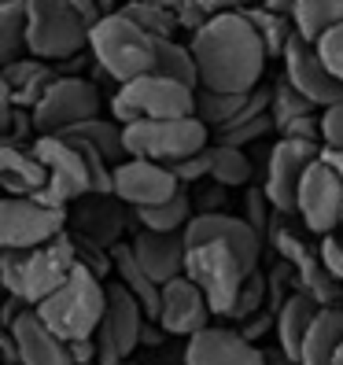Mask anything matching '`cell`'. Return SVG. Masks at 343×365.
Here are the masks:
<instances>
[{
	"label": "cell",
	"instance_id": "obj_39",
	"mask_svg": "<svg viewBox=\"0 0 343 365\" xmlns=\"http://www.w3.org/2000/svg\"><path fill=\"white\" fill-rule=\"evenodd\" d=\"M314 52H317L321 63H325V71H329L336 81H343V23L321 34V37L314 41Z\"/></svg>",
	"mask_w": 343,
	"mask_h": 365
},
{
	"label": "cell",
	"instance_id": "obj_8",
	"mask_svg": "<svg viewBox=\"0 0 343 365\" xmlns=\"http://www.w3.org/2000/svg\"><path fill=\"white\" fill-rule=\"evenodd\" d=\"M34 155H37L41 166H45V174H48L45 188L37 192V200L67 210V203H74V200H81V196L93 192L89 166H85V155H81V148L74 140L59 137V133H41L34 140Z\"/></svg>",
	"mask_w": 343,
	"mask_h": 365
},
{
	"label": "cell",
	"instance_id": "obj_44",
	"mask_svg": "<svg viewBox=\"0 0 343 365\" xmlns=\"http://www.w3.org/2000/svg\"><path fill=\"white\" fill-rule=\"evenodd\" d=\"M174 178L181 181V185H196L200 178H210V144L203 148L200 155H188V159H178L174 166Z\"/></svg>",
	"mask_w": 343,
	"mask_h": 365
},
{
	"label": "cell",
	"instance_id": "obj_37",
	"mask_svg": "<svg viewBox=\"0 0 343 365\" xmlns=\"http://www.w3.org/2000/svg\"><path fill=\"white\" fill-rule=\"evenodd\" d=\"M140 229H155V232H185V225L192 222V200L188 192L181 188L174 200H166L159 207H144V210H133Z\"/></svg>",
	"mask_w": 343,
	"mask_h": 365
},
{
	"label": "cell",
	"instance_id": "obj_49",
	"mask_svg": "<svg viewBox=\"0 0 343 365\" xmlns=\"http://www.w3.org/2000/svg\"><path fill=\"white\" fill-rule=\"evenodd\" d=\"M321 163H325L329 170H332V174L343 181V152H339V148H325V144H321V155H317Z\"/></svg>",
	"mask_w": 343,
	"mask_h": 365
},
{
	"label": "cell",
	"instance_id": "obj_25",
	"mask_svg": "<svg viewBox=\"0 0 343 365\" xmlns=\"http://www.w3.org/2000/svg\"><path fill=\"white\" fill-rule=\"evenodd\" d=\"M317 303L307 295V292H295L288 295L281 307H277V317H273V329H277V347H281L295 365H299V347H303V339L314 325V317H317Z\"/></svg>",
	"mask_w": 343,
	"mask_h": 365
},
{
	"label": "cell",
	"instance_id": "obj_32",
	"mask_svg": "<svg viewBox=\"0 0 343 365\" xmlns=\"http://www.w3.org/2000/svg\"><path fill=\"white\" fill-rule=\"evenodd\" d=\"M155 74H166L188 89H200V67L196 56H192V45H181V41H155Z\"/></svg>",
	"mask_w": 343,
	"mask_h": 365
},
{
	"label": "cell",
	"instance_id": "obj_57",
	"mask_svg": "<svg viewBox=\"0 0 343 365\" xmlns=\"http://www.w3.org/2000/svg\"><path fill=\"white\" fill-rule=\"evenodd\" d=\"M122 365H133V361H122Z\"/></svg>",
	"mask_w": 343,
	"mask_h": 365
},
{
	"label": "cell",
	"instance_id": "obj_56",
	"mask_svg": "<svg viewBox=\"0 0 343 365\" xmlns=\"http://www.w3.org/2000/svg\"><path fill=\"white\" fill-rule=\"evenodd\" d=\"M0 292H4V284H0ZM4 295H8V292H4Z\"/></svg>",
	"mask_w": 343,
	"mask_h": 365
},
{
	"label": "cell",
	"instance_id": "obj_6",
	"mask_svg": "<svg viewBox=\"0 0 343 365\" xmlns=\"http://www.w3.org/2000/svg\"><path fill=\"white\" fill-rule=\"evenodd\" d=\"M188 115H196V89L155 71L118 85V93L111 96V118L118 125H130L140 118H188Z\"/></svg>",
	"mask_w": 343,
	"mask_h": 365
},
{
	"label": "cell",
	"instance_id": "obj_28",
	"mask_svg": "<svg viewBox=\"0 0 343 365\" xmlns=\"http://www.w3.org/2000/svg\"><path fill=\"white\" fill-rule=\"evenodd\" d=\"M111 269L118 277V284L130 292V295H137V303L144 307V314L155 317L159 314V284L140 269V262L133 259V247L130 244H115L111 247Z\"/></svg>",
	"mask_w": 343,
	"mask_h": 365
},
{
	"label": "cell",
	"instance_id": "obj_21",
	"mask_svg": "<svg viewBox=\"0 0 343 365\" xmlns=\"http://www.w3.org/2000/svg\"><path fill=\"white\" fill-rule=\"evenodd\" d=\"M133 259L140 262V269L152 277V281L163 288L174 277H185V236L181 232H155V229H140L133 236Z\"/></svg>",
	"mask_w": 343,
	"mask_h": 365
},
{
	"label": "cell",
	"instance_id": "obj_43",
	"mask_svg": "<svg viewBox=\"0 0 343 365\" xmlns=\"http://www.w3.org/2000/svg\"><path fill=\"white\" fill-rule=\"evenodd\" d=\"M244 203H247V225L266 240V236H270V210H273V203L266 200V188H247Z\"/></svg>",
	"mask_w": 343,
	"mask_h": 365
},
{
	"label": "cell",
	"instance_id": "obj_16",
	"mask_svg": "<svg viewBox=\"0 0 343 365\" xmlns=\"http://www.w3.org/2000/svg\"><path fill=\"white\" fill-rule=\"evenodd\" d=\"M185 247L192 244H207V240H218L225 244L237 259L255 273L262 259V236L247 225V218H237L229 210H210V214H192V222L185 225Z\"/></svg>",
	"mask_w": 343,
	"mask_h": 365
},
{
	"label": "cell",
	"instance_id": "obj_15",
	"mask_svg": "<svg viewBox=\"0 0 343 365\" xmlns=\"http://www.w3.org/2000/svg\"><path fill=\"white\" fill-rule=\"evenodd\" d=\"M295 214L303 218L307 232L329 236V232L339 229V218H343V181L321 159L303 174V181H299Z\"/></svg>",
	"mask_w": 343,
	"mask_h": 365
},
{
	"label": "cell",
	"instance_id": "obj_20",
	"mask_svg": "<svg viewBox=\"0 0 343 365\" xmlns=\"http://www.w3.org/2000/svg\"><path fill=\"white\" fill-rule=\"evenodd\" d=\"M273 244H277V251H281L285 266L295 269L299 284H303V292L314 299V303H317V307H336L339 281H332L329 269L321 266V255H314L292 229H277V232H273Z\"/></svg>",
	"mask_w": 343,
	"mask_h": 365
},
{
	"label": "cell",
	"instance_id": "obj_38",
	"mask_svg": "<svg viewBox=\"0 0 343 365\" xmlns=\"http://www.w3.org/2000/svg\"><path fill=\"white\" fill-rule=\"evenodd\" d=\"M307 115H317V107L281 78V81L273 85V96H270V118H273V125H277V130H285L288 122L307 118Z\"/></svg>",
	"mask_w": 343,
	"mask_h": 365
},
{
	"label": "cell",
	"instance_id": "obj_30",
	"mask_svg": "<svg viewBox=\"0 0 343 365\" xmlns=\"http://www.w3.org/2000/svg\"><path fill=\"white\" fill-rule=\"evenodd\" d=\"M339 23H343V0H295L292 26L303 41H310V45Z\"/></svg>",
	"mask_w": 343,
	"mask_h": 365
},
{
	"label": "cell",
	"instance_id": "obj_17",
	"mask_svg": "<svg viewBox=\"0 0 343 365\" xmlns=\"http://www.w3.org/2000/svg\"><path fill=\"white\" fill-rule=\"evenodd\" d=\"M285 81L292 85V89L303 93L317 111H325V107L339 103L343 100V81H336L329 71H325V63L317 59L314 45L303 37H292L288 41V48H285Z\"/></svg>",
	"mask_w": 343,
	"mask_h": 365
},
{
	"label": "cell",
	"instance_id": "obj_60",
	"mask_svg": "<svg viewBox=\"0 0 343 365\" xmlns=\"http://www.w3.org/2000/svg\"><path fill=\"white\" fill-rule=\"evenodd\" d=\"M0 196H4V192H0Z\"/></svg>",
	"mask_w": 343,
	"mask_h": 365
},
{
	"label": "cell",
	"instance_id": "obj_41",
	"mask_svg": "<svg viewBox=\"0 0 343 365\" xmlns=\"http://www.w3.org/2000/svg\"><path fill=\"white\" fill-rule=\"evenodd\" d=\"M23 259L26 251H0V284L15 299H23Z\"/></svg>",
	"mask_w": 343,
	"mask_h": 365
},
{
	"label": "cell",
	"instance_id": "obj_29",
	"mask_svg": "<svg viewBox=\"0 0 343 365\" xmlns=\"http://www.w3.org/2000/svg\"><path fill=\"white\" fill-rule=\"evenodd\" d=\"M59 137L93 144L111 166H118V163L130 159V155H126V144H122V125H118L115 118H89V122H78V125H71V130H63Z\"/></svg>",
	"mask_w": 343,
	"mask_h": 365
},
{
	"label": "cell",
	"instance_id": "obj_58",
	"mask_svg": "<svg viewBox=\"0 0 343 365\" xmlns=\"http://www.w3.org/2000/svg\"><path fill=\"white\" fill-rule=\"evenodd\" d=\"M339 229H343V218H339Z\"/></svg>",
	"mask_w": 343,
	"mask_h": 365
},
{
	"label": "cell",
	"instance_id": "obj_42",
	"mask_svg": "<svg viewBox=\"0 0 343 365\" xmlns=\"http://www.w3.org/2000/svg\"><path fill=\"white\" fill-rule=\"evenodd\" d=\"M270 130H277L273 118H270V115H259V118H251V122H244V125H232V130H225V133H218V137H222V144H237V148H244V144H251V140L266 137Z\"/></svg>",
	"mask_w": 343,
	"mask_h": 365
},
{
	"label": "cell",
	"instance_id": "obj_36",
	"mask_svg": "<svg viewBox=\"0 0 343 365\" xmlns=\"http://www.w3.org/2000/svg\"><path fill=\"white\" fill-rule=\"evenodd\" d=\"M126 19H133V23L155 41H174V34L181 30L178 26V11L166 8V4H148V0H126L118 8Z\"/></svg>",
	"mask_w": 343,
	"mask_h": 365
},
{
	"label": "cell",
	"instance_id": "obj_48",
	"mask_svg": "<svg viewBox=\"0 0 343 365\" xmlns=\"http://www.w3.org/2000/svg\"><path fill=\"white\" fill-rule=\"evenodd\" d=\"M67 351H71L74 365H93L96 361V339H74V343H67Z\"/></svg>",
	"mask_w": 343,
	"mask_h": 365
},
{
	"label": "cell",
	"instance_id": "obj_5",
	"mask_svg": "<svg viewBox=\"0 0 343 365\" xmlns=\"http://www.w3.org/2000/svg\"><path fill=\"white\" fill-rule=\"evenodd\" d=\"M210 130L196 118H140L122 125V144L130 159H152V163H166L174 166L178 159L200 155L207 148Z\"/></svg>",
	"mask_w": 343,
	"mask_h": 365
},
{
	"label": "cell",
	"instance_id": "obj_52",
	"mask_svg": "<svg viewBox=\"0 0 343 365\" xmlns=\"http://www.w3.org/2000/svg\"><path fill=\"white\" fill-rule=\"evenodd\" d=\"M262 8H270V11H277V15H288V19H292L295 0H262Z\"/></svg>",
	"mask_w": 343,
	"mask_h": 365
},
{
	"label": "cell",
	"instance_id": "obj_26",
	"mask_svg": "<svg viewBox=\"0 0 343 365\" xmlns=\"http://www.w3.org/2000/svg\"><path fill=\"white\" fill-rule=\"evenodd\" d=\"M0 78L8 81L11 100H15L19 111H34V107L41 103V96L48 93V85H52L59 74L48 67L45 59L30 56V59H15V63H8V67L0 71Z\"/></svg>",
	"mask_w": 343,
	"mask_h": 365
},
{
	"label": "cell",
	"instance_id": "obj_50",
	"mask_svg": "<svg viewBox=\"0 0 343 365\" xmlns=\"http://www.w3.org/2000/svg\"><path fill=\"white\" fill-rule=\"evenodd\" d=\"M0 358L4 361H19V354H15V336H11V329L0 321Z\"/></svg>",
	"mask_w": 343,
	"mask_h": 365
},
{
	"label": "cell",
	"instance_id": "obj_46",
	"mask_svg": "<svg viewBox=\"0 0 343 365\" xmlns=\"http://www.w3.org/2000/svg\"><path fill=\"white\" fill-rule=\"evenodd\" d=\"M321 144L343 152V100L321 111Z\"/></svg>",
	"mask_w": 343,
	"mask_h": 365
},
{
	"label": "cell",
	"instance_id": "obj_12",
	"mask_svg": "<svg viewBox=\"0 0 343 365\" xmlns=\"http://www.w3.org/2000/svg\"><path fill=\"white\" fill-rule=\"evenodd\" d=\"M74 269H78V244H74V236H67V229H63L48 244L26 251V259H23V303L26 307L45 303L52 292H59L71 281Z\"/></svg>",
	"mask_w": 343,
	"mask_h": 365
},
{
	"label": "cell",
	"instance_id": "obj_13",
	"mask_svg": "<svg viewBox=\"0 0 343 365\" xmlns=\"http://www.w3.org/2000/svg\"><path fill=\"white\" fill-rule=\"evenodd\" d=\"M181 192V181L174 178V170L166 163L152 159H126L111 166V196L122 200L126 207L144 210V207H159L166 200H174Z\"/></svg>",
	"mask_w": 343,
	"mask_h": 365
},
{
	"label": "cell",
	"instance_id": "obj_27",
	"mask_svg": "<svg viewBox=\"0 0 343 365\" xmlns=\"http://www.w3.org/2000/svg\"><path fill=\"white\" fill-rule=\"evenodd\" d=\"M339 343H343V310L321 307L307 339H303V347H299V365H332Z\"/></svg>",
	"mask_w": 343,
	"mask_h": 365
},
{
	"label": "cell",
	"instance_id": "obj_55",
	"mask_svg": "<svg viewBox=\"0 0 343 365\" xmlns=\"http://www.w3.org/2000/svg\"><path fill=\"white\" fill-rule=\"evenodd\" d=\"M0 365H19V361H0Z\"/></svg>",
	"mask_w": 343,
	"mask_h": 365
},
{
	"label": "cell",
	"instance_id": "obj_3",
	"mask_svg": "<svg viewBox=\"0 0 343 365\" xmlns=\"http://www.w3.org/2000/svg\"><path fill=\"white\" fill-rule=\"evenodd\" d=\"M89 52L118 85L155 71V37H148L122 11L100 15L89 26Z\"/></svg>",
	"mask_w": 343,
	"mask_h": 365
},
{
	"label": "cell",
	"instance_id": "obj_59",
	"mask_svg": "<svg viewBox=\"0 0 343 365\" xmlns=\"http://www.w3.org/2000/svg\"><path fill=\"white\" fill-rule=\"evenodd\" d=\"M0 4H8V0H0Z\"/></svg>",
	"mask_w": 343,
	"mask_h": 365
},
{
	"label": "cell",
	"instance_id": "obj_51",
	"mask_svg": "<svg viewBox=\"0 0 343 365\" xmlns=\"http://www.w3.org/2000/svg\"><path fill=\"white\" fill-rule=\"evenodd\" d=\"M71 4L85 15V19H89V23H96V19H100V8H96V0H71Z\"/></svg>",
	"mask_w": 343,
	"mask_h": 365
},
{
	"label": "cell",
	"instance_id": "obj_34",
	"mask_svg": "<svg viewBox=\"0 0 343 365\" xmlns=\"http://www.w3.org/2000/svg\"><path fill=\"white\" fill-rule=\"evenodd\" d=\"M244 19L255 26V34H259V41L266 45V56L270 59L273 56H285L288 41L295 37V26H292L288 15H277V11H270L262 4H251V8H244Z\"/></svg>",
	"mask_w": 343,
	"mask_h": 365
},
{
	"label": "cell",
	"instance_id": "obj_19",
	"mask_svg": "<svg viewBox=\"0 0 343 365\" xmlns=\"http://www.w3.org/2000/svg\"><path fill=\"white\" fill-rule=\"evenodd\" d=\"M185 365H270L266 351L255 347V339L232 329H203L188 336Z\"/></svg>",
	"mask_w": 343,
	"mask_h": 365
},
{
	"label": "cell",
	"instance_id": "obj_45",
	"mask_svg": "<svg viewBox=\"0 0 343 365\" xmlns=\"http://www.w3.org/2000/svg\"><path fill=\"white\" fill-rule=\"evenodd\" d=\"M317 255H321V266L329 269L332 281H339V284H343V236H336V232L321 236V247H317Z\"/></svg>",
	"mask_w": 343,
	"mask_h": 365
},
{
	"label": "cell",
	"instance_id": "obj_14",
	"mask_svg": "<svg viewBox=\"0 0 343 365\" xmlns=\"http://www.w3.org/2000/svg\"><path fill=\"white\" fill-rule=\"evenodd\" d=\"M321 155V144H310V140H292V137H281L270 152V166H266V200L273 203L277 214H295V192H299V181L303 174L317 163Z\"/></svg>",
	"mask_w": 343,
	"mask_h": 365
},
{
	"label": "cell",
	"instance_id": "obj_1",
	"mask_svg": "<svg viewBox=\"0 0 343 365\" xmlns=\"http://www.w3.org/2000/svg\"><path fill=\"white\" fill-rule=\"evenodd\" d=\"M192 56L200 67V85L218 93H251L259 89L266 71V45L244 11L214 15L203 30L192 34Z\"/></svg>",
	"mask_w": 343,
	"mask_h": 365
},
{
	"label": "cell",
	"instance_id": "obj_4",
	"mask_svg": "<svg viewBox=\"0 0 343 365\" xmlns=\"http://www.w3.org/2000/svg\"><path fill=\"white\" fill-rule=\"evenodd\" d=\"M89 19L71 0H26V52L59 63L89 45Z\"/></svg>",
	"mask_w": 343,
	"mask_h": 365
},
{
	"label": "cell",
	"instance_id": "obj_24",
	"mask_svg": "<svg viewBox=\"0 0 343 365\" xmlns=\"http://www.w3.org/2000/svg\"><path fill=\"white\" fill-rule=\"evenodd\" d=\"M48 174L34 152H23L8 140H0V192L4 196H37Z\"/></svg>",
	"mask_w": 343,
	"mask_h": 365
},
{
	"label": "cell",
	"instance_id": "obj_7",
	"mask_svg": "<svg viewBox=\"0 0 343 365\" xmlns=\"http://www.w3.org/2000/svg\"><path fill=\"white\" fill-rule=\"evenodd\" d=\"M247 266L232 255L225 244L207 240V244H192L185 255V277L207 295L210 314L229 317L232 307L240 299V288L247 281Z\"/></svg>",
	"mask_w": 343,
	"mask_h": 365
},
{
	"label": "cell",
	"instance_id": "obj_23",
	"mask_svg": "<svg viewBox=\"0 0 343 365\" xmlns=\"http://www.w3.org/2000/svg\"><path fill=\"white\" fill-rule=\"evenodd\" d=\"M78 203V232L81 240H89L96 247H115L118 232L126 229V210H122V200H111V196H100V192H89V196L74 200Z\"/></svg>",
	"mask_w": 343,
	"mask_h": 365
},
{
	"label": "cell",
	"instance_id": "obj_2",
	"mask_svg": "<svg viewBox=\"0 0 343 365\" xmlns=\"http://www.w3.org/2000/svg\"><path fill=\"white\" fill-rule=\"evenodd\" d=\"M103 310H107V284L81 262L71 273L67 284L59 292H52L45 303L34 307V314L45 321L48 332H56L63 343L93 339L100 321H103Z\"/></svg>",
	"mask_w": 343,
	"mask_h": 365
},
{
	"label": "cell",
	"instance_id": "obj_22",
	"mask_svg": "<svg viewBox=\"0 0 343 365\" xmlns=\"http://www.w3.org/2000/svg\"><path fill=\"white\" fill-rule=\"evenodd\" d=\"M11 336H15L19 365H74L67 343L56 332H48V325L34 314V307H26L11 321Z\"/></svg>",
	"mask_w": 343,
	"mask_h": 365
},
{
	"label": "cell",
	"instance_id": "obj_11",
	"mask_svg": "<svg viewBox=\"0 0 343 365\" xmlns=\"http://www.w3.org/2000/svg\"><path fill=\"white\" fill-rule=\"evenodd\" d=\"M100 89L89 78H74V74H59L48 93L41 96V103L30 111L34 118V130L41 133H63L78 122H89L100 118Z\"/></svg>",
	"mask_w": 343,
	"mask_h": 365
},
{
	"label": "cell",
	"instance_id": "obj_31",
	"mask_svg": "<svg viewBox=\"0 0 343 365\" xmlns=\"http://www.w3.org/2000/svg\"><path fill=\"white\" fill-rule=\"evenodd\" d=\"M247 93H218V89H196V118L207 125V130H225V125L244 111Z\"/></svg>",
	"mask_w": 343,
	"mask_h": 365
},
{
	"label": "cell",
	"instance_id": "obj_47",
	"mask_svg": "<svg viewBox=\"0 0 343 365\" xmlns=\"http://www.w3.org/2000/svg\"><path fill=\"white\" fill-rule=\"evenodd\" d=\"M11 118H15V100H11L8 81L0 78V137H8V133H11Z\"/></svg>",
	"mask_w": 343,
	"mask_h": 365
},
{
	"label": "cell",
	"instance_id": "obj_35",
	"mask_svg": "<svg viewBox=\"0 0 343 365\" xmlns=\"http://www.w3.org/2000/svg\"><path fill=\"white\" fill-rule=\"evenodd\" d=\"M26 52V0L0 4V71Z\"/></svg>",
	"mask_w": 343,
	"mask_h": 365
},
{
	"label": "cell",
	"instance_id": "obj_40",
	"mask_svg": "<svg viewBox=\"0 0 343 365\" xmlns=\"http://www.w3.org/2000/svg\"><path fill=\"white\" fill-rule=\"evenodd\" d=\"M266 303V281L259 273H247V281H244V288H240V299H237V307H232V321H247L255 310H259Z\"/></svg>",
	"mask_w": 343,
	"mask_h": 365
},
{
	"label": "cell",
	"instance_id": "obj_61",
	"mask_svg": "<svg viewBox=\"0 0 343 365\" xmlns=\"http://www.w3.org/2000/svg\"><path fill=\"white\" fill-rule=\"evenodd\" d=\"M0 361H4V358H0Z\"/></svg>",
	"mask_w": 343,
	"mask_h": 365
},
{
	"label": "cell",
	"instance_id": "obj_53",
	"mask_svg": "<svg viewBox=\"0 0 343 365\" xmlns=\"http://www.w3.org/2000/svg\"><path fill=\"white\" fill-rule=\"evenodd\" d=\"M96 8H100V15H111V11H118V8H115V0H96Z\"/></svg>",
	"mask_w": 343,
	"mask_h": 365
},
{
	"label": "cell",
	"instance_id": "obj_33",
	"mask_svg": "<svg viewBox=\"0 0 343 365\" xmlns=\"http://www.w3.org/2000/svg\"><path fill=\"white\" fill-rule=\"evenodd\" d=\"M251 174H255V166H251V159H247L244 148L222 144V140L210 148V181H214V185L240 188V185L251 181Z\"/></svg>",
	"mask_w": 343,
	"mask_h": 365
},
{
	"label": "cell",
	"instance_id": "obj_18",
	"mask_svg": "<svg viewBox=\"0 0 343 365\" xmlns=\"http://www.w3.org/2000/svg\"><path fill=\"white\" fill-rule=\"evenodd\" d=\"M155 321L163 325V332L170 336H196L203 329H210V307L207 295L188 281V277H174L159 288V314Z\"/></svg>",
	"mask_w": 343,
	"mask_h": 365
},
{
	"label": "cell",
	"instance_id": "obj_54",
	"mask_svg": "<svg viewBox=\"0 0 343 365\" xmlns=\"http://www.w3.org/2000/svg\"><path fill=\"white\" fill-rule=\"evenodd\" d=\"M148 4H166V8H178V4H185V0H148Z\"/></svg>",
	"mask_w": 343,
	"mask_h": 365
},
{
	"label": "cell",
	"instance_id": "obj_10",
	"mask_svg": "<svg viewBox=\"0 0 343 365\" xmlns=\"http://www.w3.org/2000/svg\"><path fill=\"white\" fill-rule=\"evenodd\" d=\"M144 307L137 303V295H130L118 281L107 284V310L96 329V365H122L130 361L137 351V343L144 339Z\"/></svg>",
	"mask_w": 343,
	"mask_h": 365
},
{
	"label": "cell",
	"instance_id": "obj_9",
	"mask_svg": "<svg viewBox=\"0 0 343 365\" xmlns=\"http://www.w3.org/2000/svg\"><path fill=\"white\" fill-rule=\"evenodd\" d=\"M67 229V210L37 196H0V251H34Z\"/></svg>",
	"mask_w": 343,
	"mask_h": 365
}]
</instances>
